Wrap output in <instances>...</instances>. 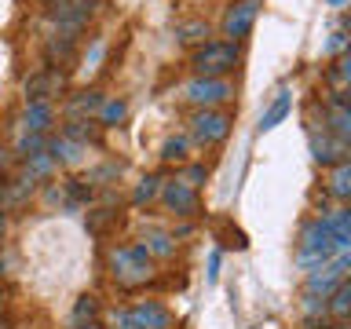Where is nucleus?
Wrapping results in <instances>:
<instances>
[{
    "label": "nucleus",
    "instance_id": "nucleus-11",
    "mask_svg": "<svg viewBox=\"0 0 351 329\" xmlns=\"http://www.w3.org/2000/svg\"><path fill=\"white\" fill-rule=\"evenodd\" d=\"M326 132L333 139H340V143L351 139V106H348V99L340 92L326 95Z\"/></svg>",
    "mask_w": 351,
    "mask_h": 329
},
{
    "label": "nucleus",
    "instance_id": "nucleus-28",
    "mask_svg": "<svg viewBox=\"0 0 351 329\" xmlns=\"http://www.w3.org/2000/svg\"><path fill=\"white\" fill-rule=\"evenodd\" d=\"M125 117H128V103H125V99H103V106H99V125L110 128V125H121Z\"/></svg>",
    "mask_w": 351,
    "mask_h": 329
},
{
    "label": "nucleus",
    "instance_id": "nucleus-16",
    "mask_svg": "<svg viewBox=\"0 0 351 329\" xmlns=\"http://www.w3.org/2000/svg\"><path fill=\"white\" fill-rule=\"evenodd\" d=\"M132 315L143 322V329H172V311L158 300H139L132 307Z\"/></svg>",
    "mask_w": 351,
    "mask_h": 329
},
{
    "label": "nucleus",
    "instance_id": "nucleus-12",
    "mask_svg": "<svg viewBox=\"0 0 351 329\" xmlns=\"http://www.w3.org/2000/svg\"><path fill=\"white\" fill-rule=\"evenodd\" d=\"M37 191V180L29 175H15V180L0 183V212H11V208H22L29 202V194Z\"/></svg>",
    "mask_w": 351,
    "mask_h": 329
},
{
    "label": "nucleus",
    "instance_id": "nucleus-30",
    "mask_svg": "<svg viewBox=\"0 0 351 329\" xmlns=\"http://www.w3.org/2000/svg\"><path fill=\"white\" fill-rule=\"evenodd\" d=\"M186 150H191V139L186 136H172V139H165V147H161V158L165 161H186Z\"/></svg>",
    "mask_w": 351,
    "mask_h": 329
},
{
    "label": "nucleus",
    "instance_id": "nucleus-32",
    "mask_svg": "<svg viewBox=\"0 0 351 329\" xmlns=\"http://www.w3.org/2000/svg\"><path fill=\"white\" fill-rule=\"evenodd\" d=\"M176 180L186 183L191 191H197V186H202V183L208 180V169H205V164H186V169H183L180 175H176Z\"/></svg>",
    "mask_w": 351,
    "mask_h": 329
},
{
    "label": "nucleus",
    "instance_id": "nucleus-13",
    "mask_svg": "<svg viewBox=\"0 0 351 329\" xmlns=\"http://www.w3.org/2000/svg\"><path fill=\"white\" fill-rule=\"evenodd\" d=\"M311 154H315V161H318V164L333 169L337 161H344V158H348V143L333 139V136H329V132L322 128V136H318V132H311Z\"/></svg>",
    "mask_w": 351,
    "mask_h": 329
},
{
    "label": "nucleus",
    "instance_id": "nucleus-4",
    "mask_svg": "<svg viewBox=\"0 0 351 329\" xmlns=\"http://www.w3.org/2000/svg\"><path fill=\"white\" fill-rule=\"evenodd\" d=\"M230 95H234V88H230L223 77H191V81L183 84V99L194 110H213L219 103H227Z\"/></svg>",
    "mask_w": 351,
    "mask_h": 329
},
{
    "label": "nucleus",
    "instance_id": "nucleus-27",
    "mask_svg": "<svg viewBox=\"0 0 351 329\" xmlns=\"http://www.w3.org/2000/svg\"><path fill=\"white\" fill-rule=\"evenodd\" d=\"M143 245H147L150 256H161V260L176 256V234H161V230H154V234L143 238Z\"/></svg>",
    "mask_w": 351,
    "mask_h": 329
},
{
    "label": "nucleus",
    "instance_id": "nucleus-5",
    "mask_svg": "<svg viewBox=\"0 0 351 329\" xmlns=\"http://www.w3.org/2000/svg\"><path fill=\"white\" fill-rule=\"evenodd\" d=\"M230 132V114L227 110H194L191 114V139L202 143V147H216V143H223Z\"/></svg>",
    "mask_w": 351,
    "mask_h": 329
},
{
    "label": "nucleus",
    "instance_id": "nucleus-6",
    "mask_svg": "<svg viewBox=\"0 0 351 329\" xmlns=\"http://www.w3.org/2000/svg\"><path fill=\"white\" fill-rule=\"evenodd\" d=\"M348 267H351V256H348V252H340V256H333L329 263H322V267H315L311 274H307V289L304 293L322 296V300H326L340 282H348Z\"/></svg>",
    "mask_w": 351,
    "mask_h": 329
},
{
    "label": "nucleus",
    "instance_id": "nucleus-17",
    "mask_svg": "<svg viewBox=\"0 0 351 329\" xmlns=\"http://www.w3.org/2000/svg\"><path fill=\"white\" fill-rule=\"evenodd\" d=\"M73 55H77V33H55L48 40V62L55 70H66L73 62Z\"/></svg>",
    "mask_w": 351,
    "mask_h": 329
},
{
    "label": "nucleus",
    "instance_id": "nucleus-31",
    "mask_svg": "<svg viewBox=\"0 0 351 329\" xmlns=\"http://www.w3.org/2000/svg\"><path fill=\"white\" fill-rule=\"evenodd\" d=\"M110 326L114 329H143V322L132 315V307H114L110 311Z\"/></svg>",
    "mask_w": 351,
    "mask_h": 329
},
{
    "label": "nucleus",
    "instance_id": "nucleus-8",
    "mask_svg": "<svg viewBox=\"0 0 351 329\" xmlns=\"http://www.w3.org/2000/svg\"><path fill=\"white\" fill-rule=\"evenodd\" d=\"M256 15H260V0H234L223 15V37H230L234 44L249 37V29L256 26Z\"/></svg>",
    "mask_w": 351,
    "mask_h": 329
},
{
    "label": "nucleus",
    "instance_id": "nucleus-14",
    "mask_svg": "<svg viewBox=\"0 0 351 329\" xmlns=\"http://www.w3.org/2000/svg\"><path fill=\"white\" fill-rule=\"evenodd\" d=\"M51 128H55V110H51V103H26V110H22V132L48 136Z\"/></svg>",
    "mask_w": 351,
    "mask_h": 329
},
{
    "label": "nucleus",
    "instance_id": "nucleus-24",
    "mask_svg": "<svg viewBox=\"0 0 351 329\" xmlns=\"http://www.w3.org/2000/svg\"><path fill=\"white\" fill-rule=\"evenodd\" d=\"M348 311H351V285H348V282H340L337 289L326 296V315L333 318V322H344Z\"/></svg>",
    "mask_w": 351,
    "mask_h": 329
},
{
    "label": "nucleus",
    "instance_id": "nucleus-29",
    "mask_svg": "<svg viewBox=\"0 0 351 329\" xmlns=\"http://www.w3.org/2000/svg\"><path fill=\"white\" fill-rule=\"evenodd\" d=\"M158 194H161V180L158 175H143L136 183V194H132V205H150Z\"/></svg>",
    "mask_w": 351,
    "mask_h": 329
},
{
    "label": "nucleus",
    "instance_id": "nucleus-18",
    "mask_svg": "<svg viewBox=\"0 0 351 329\" xmlns=\"http://www.w3.org/2000/svg\"><path fill=\"white\" fill-rule=\"evenodd\" d=\"M55 158V164H81L88 147H81V143L73 139H62V136H48V147H44Z\"/></svg>",
    "mask_w": 351,
    "mask_h": 329
},
{
    "label": "nucleus",
    "instance_id": "nucleus-10",
    "mask_svg": "<svg viewBox=\"0 0 351 329\" xmlns=\"http://www.w3.org/2000/svg\"><path fill=\"white\" fill-rule=\"evenodd\" d=\"M161 202L172 208L176 216H197L202 212V197H197V191H191L186 183L172 180V183H161Z\"/></svg>",
    "mask_w": 351,
    "mask_h": 329
},
{
    "label": "nucleus",
    "instance_id": "nucleus-25",
    "mask_svg": "<svg viewBox=\"0 0 351 329\" xmlns=\"http://www.w3.org/2000/svg\"><path fill=\"white\" fill-rule=\"evenodd\" d=\"M99 106H103V95L99 92H77L70 99V117H92V114H99Z\"/></svg>",
    "mask_w": 351,
    "mask_h": 329
},
{
    "label": "nucleus",
    "instance_id": "nucleus-20",
    "mask_svg": "<svg viewBox=\"0 0 351 329\" xmlns=\"http://www.w3.org/2000/svg\"><path fill=\"white\" fill-rule=\"evenodd\" d=\"M326 84H329V92H340L344 95L348 92V84H351V55H337L333 62L326 66Z\"/></svg>",
    "mask_w": 351,
    "mask_h": 329
},
{
    "label": "nucleus",
    "instance_id": "nucleus-9",
    "mask_svg": "<svg viewBox=\"0 0 351 329\" xmlns=\"http://www.w3.org/2000/svg\"><path fill=\"white\" fill-rule=\"evenodd\" d=\"M66 84V73L55 66H44L33 77H26V103H48L51 95H59Z\"/></svg>",
    "mask_w": 351,
    "mask_h": 329
},
{
    "label": "nucleus",
    "instance_id": "nucleus-15",
    "mask_svg": "<svg viewBox=\"0 0 351 329\" xmlns=\"http://www.w3.org/2000/svg\"><path fill=\"white\" fill-rule=\"evenodd\" d=\"M59 136L81 143V147H88V143H99V136H103V125H99V121H92V117H66V125H62Z\"/></svg>",
    "mask_w": 351,
    "mask_h": 329
},
{
    "label": "nucleus",
    "instance_id": "nucleus-19",
    "mask_svg": "<svg viewBox=\"0 0 351 329\" xmlns=\"http://www.w3.org/2000/svg\"><path fill=\"white\" fill-rule=\"evenodd\" d=\"M99 311H103V304H99L95 293H81L73 300V311H70V329H81L88 322H99Z\"/></svg>",
    "mask_w": 351,
    "mask_h": 329
},
{
    "label": "nucleus",
    "instance_id": "nucleus-1",
    "mask_svg": "<svg viewBox=\"0 0 351 329\" xmlns=\"http://www.w3.org/2000/svg\"><path fill=\"white\" fill-rule=\"evenodd\" d=\"M106 271L121 289H143L147 282H154V256L147 252L143 241L132 245H110L106 252Z\"/></svg>",
    "mask_w": 351,
    "mask_h": 329
},
{
    "label": "nucleus",
    "instance_id": "nucleus-34",
    "mask_svg": "<svg viewBox=\"0 0 351 329\" xmlns=\"http://www.w3.org/2000/svg\"><path fill=\"white\" fill-rule=\"evenodd\" d=\"M66 191H70L73 202H92V186H84V180H70Z\"/></svg>",
    "mask_w": 351,
    "mask_h": 329
},
{
    "label": "nucleus",
    "instance_id": "nucleus-38",
    "mask_svg": "<svg viewBox=\"0 0 351 329\" xmlns=\"http://www.w3.org/2000/svg\"><path fill=\"white\" fill-rule=\"evenodd\" d=\"M0 241H4V212H0Z\"/></svg>",
    "mask_w": 351,
    "mask_h": 329
},
{
    "label": "nucleus",
    "instance_id": "nucleus-33",
    "mask_svg": "<svg viewBox=\"0 0 351 329\" xmlns=\"http://www.w3.org/2000/svg\"><path fill=\"white\" fill-rule=\"evenodd\" d=\"M322 51L329 55V59H337V55H344V51H348V33H344V29H337L333 37L326 40V48H322Z\"/></svg>",
    "mask_w": 351,
    "mask_h": 329
},
{
    "label": "nucleus",
    "instance_id": "nucleus-36",
    "mask_svg": "<svg viewBox=\"0 0 351 329\" xmlns=\"http://www.w3.org/2000/svg\"><path fill=\"white\" fill-rule=\"evenodd\" d=\"M4 304H8V289L0 285V311H4Z\"/></svg>",
    "mask_w": 351,
    "mask_h": 329
},
{
    "label": "nucleus",
    "instance_id": "nucleus-26",
    "mask_svg": "<svg viewBox=\"0 0 351 329\" xmlns=\"http://www.w3.org/2000/svg\"><path fill=\"white\" fill-rule=\"evenodd\" d=\"M205 37H208V22H202V19L180 22V26H176V40L180 44H197V48H202Z\"/></svg>",
    "mask_w": 351,
    "mask_h": 329
},
{
    "label": "nucleus",
    "instance_id": "nucleus-2",
    "mask_svg": "<svg viewBox=\"0 0 351 329\" xmlns=\"http://www.w3.org/2000/svg\"><path fill=\"white\" fill-rule=\"evenodd\" d=\"M333 256H340V249H337L333 234H329L326 219L318 216L311 223H304L300 241H296V260H300V267L315 271V267H322V263H329Z\"/></svg>",
    "mask_w": 351,
    "mask_h": 329
},
{
    "label": "nucleus",
    "instance_id": "nucleus-37",
    "mask_svg": "<svg viewBox=\"0 0 351 329\" xmlns=\"http://www.w3.org/2000/svg\"><path fill=\"white\" fill-rule=\"evenodd\" d=\"M0 329H11V322H8V318H4V315H0Z\"/></svg>",
    "mask_w": 351,
    "mask_h": 329
},
{
    "label": "nucleus",
    "instance_id": "nucleus-39",
    "mask_svg": "<svg viewBox=\"0 0 351 329\" xmlns=\"http://www.w3.org/2000/svg\"><path fill=\"white\" fill-rule=\"evenodd\" d=\"M329 4H333V8H344V0H329Z\"/></svg>",
    "mask_w": 351,
    "mask_h": 329
},
{
    "label": "nucleus",
    "instance_id": "nucleus-23",
    "mask_svg": "<svg viewBox=\"0 0 351 329\" xmlns=\"http://www.w3.org/2000/svg\"><path fill=\"white\" fill-rule=\"evenodd\" d=\"M289 106H293V95L289 92H278V99L263 110V117H260V132H271V128H278L285 117H289Z\"/></svg>",
    "mask_w": 351,
    "mask_h": 329
},
{
    "label": "nucleus",
    "instance_id": "nucleus-21",
    "mask_svg": "<svg viewBox=\"0 0 351 329\" xmlns=\"http://www.w3.org/2000/svg\"><path fill=\"white\" fill-rule=\"evenodd\" d=\"M326 194H329V197H337V205H344V202H348V194H351V164H348V158L333 164V175H329Z\"/></svg>",
    "mask_w": 351,
    "mask_h": 329
},
{
    "label": "nucleus",
    "instance_id": "nucleus-35",
    "mask_svg": "<svg viewBox=\"0 0 351 329\" xmlns=\"http://www.w3.org/2000/svg\"><path fill=\"white\" fill-rule=\"evenodd\" d=\"M219 278V252H213V260H208V282Z\"/></svg>",
    "mask_w": 351,
    "mask_h": 329
},
{
    "label": "nucleus",
    "instance_id": "nucleus-7",
    "mask_svg": "<svg viewBox=\"0 0 351 329\" xmlns=\"http://www.w3.org/2000/svg\"><path fill=\"white\" fill-rule=\"evenodd\" d=\"M51 22L59 33H81L92 19V0H51Z\"/></svg>",
    "mask_w": 351,
    "mask_h": 329
},
{
    "label": "nucleus",
    "instance_id": "nucleus-22",
    "mask_svg": "<svg viewBox=\"0 0 351 329\" xmlns=\"http://www.w3.org/2000/svg\"><path fill=\"white\" fill-rule=\"evenodd\" d=\"M55 158L48 150H37V154H29V158H22V175H29V180H48V175H55Z\"/></svg>",
    "mask_w": 351,
    "mask_h": 329
},
{
    "label": "nucleus",
    "instance_id": "nucleus-3",
    "mask_svg": "<svg viewBox=\"0 0 351 329\" xmlns=\"http://www.w3.org/2000/svg\"><path fill=\"white\" fill-rule=\"evenodd\" d=\"M238 62H241V48L234 40H205L191 55L194 77H227Z\"/></svg>",
    "mask_w": 351,
    "mask_h": 329
}]
</instances>
